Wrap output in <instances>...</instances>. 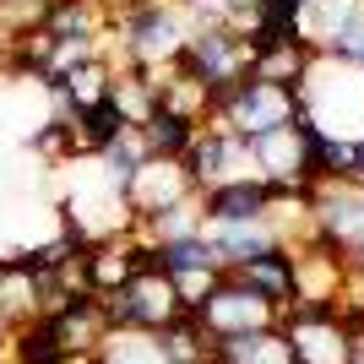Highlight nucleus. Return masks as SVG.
Here are the masks:
<instances>
[{
    "label": "nucleus",
    "mask_w": 364,
    "mask_h": 364,
    "mask_svg": "<svg viewBox=\"0 0 364 364\" xmlns=\"http://www.w3.org/2000/svg\"><path fill=\"white\" fill-rule=\"evenodd\" d=\"M299 114L316 131H326V136L364 141V71L321 55L304 92H299Z\"/></svg>",
    "instance_id": "nucleus-1"
},
{
    "label": "nucleus",
    "mask_w": 364,
    "mask_h": 364,
    "mask_svg": "<svg viewBox=\"0 0 364 364\" xmlns=\"http://www.w3.org/2000/svg\"><path fill=\"white\" fill-rule=\"evenodd\" d=\"M228 131H240L245 141L267 136V131H289L299 120V98L289 87H272V82H256V76H240L234 87L218 92V114Z\"/></svg>",
    "instance_id": "nucleus-2"
},
{
    "label": "nucleus",
    "mask_w": 364,
    "mask_h": 364,
    "mask_svg": "<svg viewBox=\"0 0 364 364\" xmlns=\"http://www.w3.org/2000/svg\"><path fill=\"white\" fill-rule=\"evenodd\" d=\"M98 304H104L109 332H152L158 337V332H168V326L185 316L180 289H174L168 272H136L114 299H98Z\"/></svg>",
    "instance_id": "nucleus-3"
},
{
    "label": "nucleus",
    "mask_w": 364,
    "mask_h": 364,
    "mask_svg": "<svg viewBox=\"0 0 364 364\" xmlns=\"http://www.w3.org/2000/svg\"><path fill=\"white\" fill-rule=\"evenodd\" d=\"M185 38H191V16L174 11V6H141V11L120 16V49L131 65H147V71H164V65L180 60Z\"/></svg>",
    "instance_id": "nucleus-4"
},
{
    "label": "nucleus",
    "mask_w": 364,
    "mask_h": 364,
    "mask_svg": "<svg viewBox=\"0 0 364 364\" xmlns=\"http://www.w3.org/2000/svg\"><path fill=\"white\" fill-rule=\"evenodd\" d=\"M180 168L191 174L196 196L213 191V185H223V180H245V174H250V141H245L240 131H228L223 120H207V125H196V136L185 147Z\"/></svg>",
    "instance_id": "nucleus-5"
},
{
    "label": "nucleus",
    "mask_w": 364,
    "mask_h": 364,
    "mask_svg": "<svg viewBox=\"0 0 364 364\" xmlns=\"http://www.w3.org/2000/svg\"><path fill=\"white\" fill-rule=\"evenodd\" d=\"M201 332L213 337V343H228V337H245V332H261V326H277V310L267 299H256L250 289H240L234 277H218V289L201 299L196 310Z\"/></svg>",
    "instance_id": "nucleus-6"
},
{
    "label": "nucleus",
    "mask_w": 364,
    "mask_h": 364,
    "mask_svg": "<svg viewBox=\"0 0 364 364\" xmlns=\"http://www.w3.org/2000/svg\"><path fill=\"white\" fill-rule=\"evenodd\" d=\"M196 201V185L174 158H147V164L125 180V207L131 218H158V213H174V207H191Z\"/></svg>",
    "instance_id": "nucleus-7"
},
{
    "label": "nucleus",
    "mask_w": 364,
    "mask_h": 364,
    "mask_svg": "<svg viewBox=\"0 0 364 364\" xmlns=\"http://www.w3.org/2000/svg\"><path fill=\"white\" fill-rule=\"evenodd\" d=\"M234 283H240V289H250L256 294V299H267L277 310V321L289 316L294 304H299V272H294V245H267V250H261V256H250L245 261V267H234Z\"/></svg>",
    "instance_id": "nucleus-8"
},
{
    "label": "nucleus",
    "mask_w": 364,
    "mask_h": 364,
    "mask_svg": "<svg viewBox=\"0 0 364 364\" xmlns=\"http://www.w3.org/2000/svg\"><path fill=\"white\" fill-rule=\"evenodd\" d=\"M196 213H201V228H245V223H267V185L256 174L245 180H223L213 191L196 196Z\"/></svg>",
    "instance_id": "nucleus-9"
},
{
    "label": "nucleus",
    "mask_w": 364,
    "mask_h": 364,
    "mask_svg": "<svg viewBox=\"0 0 364 364\" xmlns=\"http://www.w3.org/2000/svg\"><path fill=\"white\" fill-rule=\"evenodd\" d=\"M82 272H87V294L92 299H114V294L141 272L136 267V240L114 234V240H92L82 250Z\"/></svg>",
    "instance_id": "nucleus-10"
},
{
    "label": "nucleus",
    "mask_w": 364,
    "mask_h": 364,
    "mask_svg": "<svg viewBox=\"0 0 364 364\" xmlns=\"http://www.w3.org/2000/svg\"><path fill=\"white\" fill-rule=\"evenodd\" d=\"M250 174L267 185H304V125L294 120L289 131H267L250 141Z\"/></svg>",
    "instance_id": "nucleus-11"
},
{
    "label": "nucleus",
    "mask_w": 364,
    "mask_h": 364,
    "mask_svg": "<svg viewBox=\"0 0 364 364\" xmlns=\"http://www.w3.org/2000/svg\"><path fill=\"white\" fill-rule=\"evenodd\" d=\"M316 60H321V49L310 44V38H289V44L261 49L256 60H250V76H256V82H272V87H289L294 98H299L310 71H316Z\"/></svg>",
    "instance_id": "nucleus-12"
},
{
    "label": "nucleus",
    "mask_w": 364,
    "mask_h": 364,
    "mask_svg": "<svg viewBox=\"0 0 364 364\" xmlns=\"http://www.w3.org/2000/svg\"><path fill=\"white\" fill-rule=\"evenodd\" d=\"M55 337H60L65 359H98L104 353V337H109V321H104V304L98 299H76L65 316L49 321Z\"/></svg>",
    "instance_id": "nucleus-13"
},
{
    "label": "nucleus",
    "mask_w": 364,
    "mask_h": 364,
    "mask_svg": "<svg viewBox=\"0 0 364 364\" xmlns=\"http://www.w3.org/2000/svg\"><path fill=\"white\" fill-rule=\"evenodd\" d=\"M109 104L125 114V125H147L152 114H158V71H147V65H125V71H114V82H109Z\"/></svg>",
    "instance_id": "nucleus-14"
},
{
    "label": "nucleus",
    "mask_w": 364,
    "mask_h": 364,
    "mask_svg": "<svg viewBox=\"0 0 364 364\" xmlns=\"http://www.w3.org/2000/svg\"><path fill=\"white\" fill-rule=\"evenodd\" d=\"M218 359L223 364H299V353H294V343H289L283 326H261V332L218 343Z\"/></svg>",
    "instance_id": "nucleus-15"
},
{
    "label": "nucleus",
    "mask_w": 364,
    "mask_h": 364,
    "mask_svg": "<svg viewBox=\"0 0 364 364\" xmlns=\"http://www.w3.org/2000/svg\"><path fill=\"white\" fill-rule=\"evenodd\" d=\"M152 245H158V267H164L168 277H185V272H223V267H218L213 240H207V228L180 234V240H152Z\"/></svg>",
    "instance_id": "nucleus-16"
},
{
    "label": "nucleus",
    "mask_w": 364,
    "mask_h": 364,
    "mask_svg": "<svg viewBox=\"0 0 364 364\" xmlns=\"http://www.w3.org/2000/svg\"><path fill=\"white\" fill-rule=\"evenodd\" d=\"M207 240H213V250H218V267L234 272V267H245L250 256H261L267 245H277V234H272V223H245V228H207Z\"/></svg>",
    "instance_id": "nucleus-17"
},
{
    "label": "nucleus",
    "mask_w": 364,
    "mask_h": 364,
    "mask_svg": "<svg viewBox=\"0 0 364 364\" xmlns=\"http://www.w3.org/2000/svg\"><path fill=\"white\" fill-rule=\"evenodd\" d=\"M158 348H164L168 364H213L218 359V343L201 332L196 316H180L168 332H158Z\"/></svg>",
    "instance_id": "nucleus-18"
},
{
    "label": "nucleus",
    "mask_w": 364,
    "mask_h": 364,
    "mask_svg": "<svg viewBox=\"0 0 364 364\" xmlns=\"http://www.w3.org/2000/svg\"><path fill=\"white\" fill-rule=\"evenodd\" d=\"M136 131H141V147H147V158H174V164L185 158V147H191V136H196V125H191V120H180V114H164V109H158L147 125H136Z\"/></svg>",
    "instance_id": "nucleus-19"
},
{
    "label": "nucleus",
    "mask_w": 364,
    "mask_h": 364,
    "mask_svg": "<svg viewBox=\"0 0 364 364\" xmlns=\"http://www.w3.org/2000/svg\"><path fill=\"white\" fill-rule=\"evenodd\" d=\"M98 364H168L152 332H109Z\"/></svg>",
    "instance_id": "nucleus-20"
},
{
    "label": "nucleus",
    "mask_w": 364,
    "mask_h": 364,
    "mask_svg": "<svg viewBox=\"0 0 364 364\" xmlns=\"http://www.w3.org/2000/svg\"><path fill=\"white\" fill-rule=\"evenodd\" d=\"M49 11H55V0H0V33L16 38V33H33L44 28Z\"/></svg>",
    "instance_id": "nucleus-21"
},
{
    "label": "nucleus",
    "mask_w": 364,
    "mask_h": 364,
    "mask_svg": "<svg viewBox=\"0 0 364 364\" xmlns=\"http://www.w3.org/2000/svg\"><path fill=\"white\" fill-rule=\"evenodd\" d=\"M310 0H256V22H283V28H299Z\"/></svg>",
    "instance_id": "nucleus-22"
},
{
    "label": "nucleus",
    "mask_w": 364,
    "mask_h": 364,
    "mask_svg": "<svg viewBox=\"0 0 364 364\" xmlns=\"http://www.w3.org/2000/svg\"><path fill=\"white\" fill-rule=\"evenodd\" d=\"M0 364H6V337H0Z\"/></svg>",
    "instance_id": "nucleus-23"
},
{
    "label": "nucleus",
    "mask_w": 364,
    "mask_h": 364,
    "mask_svg": "<svg viewBox=\"0 0 364 364\" xmlns=\"http://www.w3.org/2000/svg\"><path fill=\"white\" fill-rule=\"evenodd\" d=\"M359 364H364V359H359Z\"/></svg>",
    "instance_id": "nucleus-24"
}]
</instances>
